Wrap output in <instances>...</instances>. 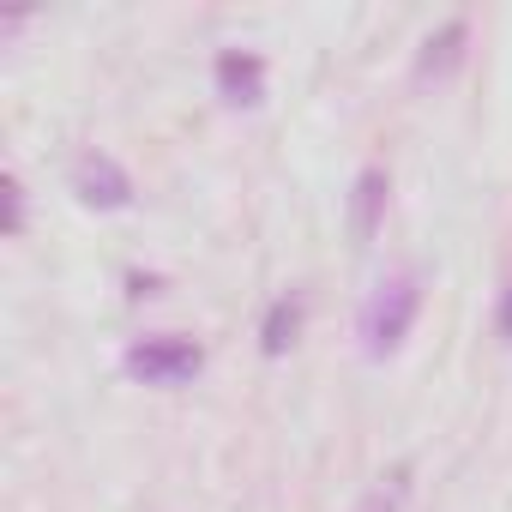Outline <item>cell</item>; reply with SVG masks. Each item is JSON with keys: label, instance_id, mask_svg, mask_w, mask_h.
Wrapping results in <instances>:
<instances>
[{"label": "cell", "instance_id": "obj_3", "mask_svg": "<svg viewBox=\"0 0 512 512\" xmlns=\"http://www.w3.org/2000/svg\"><path fill=\"white\" fill-rule=\"evenodd\" d=\"M73 193H79L85 205H97V211H121V205L133 199V181H127V169H121L115 157L85 151V157L73 163Z\"/></svg>", "mask_w": 512, "mask_h": 512}, {"label": "cell", "instance_id": "obj_8", "mask_svg": "<svg viewBox=\"0 0 512 512\" xmlns=\"http://www.w3.org/2000/svg\"><path fill=\"white\" fill-rule=\"evenodd\" d=\"M404 494H410V470L398 464V470H386V476L362 494V506H356V512H404Z\"/></svg>", "mask_w": 512, "mask_h": 512}, {"label": "cell", "instance_id": "obj_5", "mask_svg": "<svg viewBox=\"0 0 512 512\" xmlns=\"http://www.w3.org/2000/svg\"><path fill=\"white\" fill-rule=\"evenodd\" d=\"M386 193H392L386 169H362V175H356V211H350V235H356V247H368V241H374L380 211H386Z\"/></svg>", "mask_w": 512, "mask_h": 512}, {"label": "cell", "instance_id": "obj_6", "mask_svg": "<svg viewBox=\"0 0 512 512\" xmlns=\"http://www.w3.org/2000/svg\"><path fill=\"white\" fill-rule=\"evenodd\" d=\"M302 314H308L302 296H278V302H272V314H266V338H260L266 356H284V350L302 338Z\"/></svg>", "mask_w": 512, "mask_h": 512}, {"label": "cell", "instance_id": "obj_2", "mask_svg": "<svg viewBox=\"0 0 512 512\" xmlns=\"http://www.w3.org/2000/svg\"><path fill=\"white\" fill-rule=\"evenodd\" d=\"M199 362L205 356H199L193 338H139L127 350V374L145 380V386H181V380L199 374Z\"/></svg>", "mask_w": 512, "mask_h": 512}, {"label": "cell", "instance_id": "obj_7", "mask_svg": "<svg viewBox=\"0 0 512 512\" xmlns=\"http://www.w3.org/2000/svg\"><path fill=\"white\" fill-rule=\"evenodd\" d=\"M458 55H464V25H446L440 37H428V49H422V79H446L452 67H458Z\"/></svg>", "mask_w": 512, "mask_h": 512}, {"label": "cell", "instance_id": "obj_1", "mask_svg": "<svg viewBox=\"0 0 512 512\" xmlns=\"http://www.w3.org/2000/svg\"><path fill=\"white\" fill-rule=\"evenodd\" d=\"M422 308V290H416V272H392L374 284L368 308H362V350L368 356H392L404 338H410V320Z\"/></svg>", "mask_w": 512, "mask_h": 512}, {"label": "cell", "instance_id": "obj_4", "mask_svg": "<svg viewBox=\"0 0 512 512\" xmlns=\"http://www.w3.org/2000/svg\"><path fill=\"white\" fill-rule=\"evenodd\" d=\"M217 97L235 103V109H253L266 97V61L253 49H223L217 55Z\"/></svg>", "mask_w": 512, "mask_h": 512}, {"label": "cell", "instance_id": "obj_10", "mask_svg": "<svg viewBox=\"0 0 512 512\" xmlns=\"http://www.w3.org/2000/svg\"><path fill=\"white\" fill-rule=\"evenodd\" d=\"M500 338L512 344V284H506V296H500Z\"/></svg>", "mask_w": 512, "mask_h": 512}, {"label": "cell", "instance_id": "obj_9", "mask_svg": "<svg viewBox=\"0 0 512 512\" xmlns=\"http://www.w3.org/2000/svg\"><path fill=\"white\" fill-rule=\"evenodd\" d=\"M0 193H7V235H19L25 229V187H19V175L0 181Z\"/></svg>", "mask_w": 512, "mask_h": 512}]
</instances>
